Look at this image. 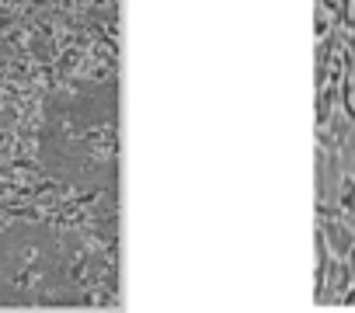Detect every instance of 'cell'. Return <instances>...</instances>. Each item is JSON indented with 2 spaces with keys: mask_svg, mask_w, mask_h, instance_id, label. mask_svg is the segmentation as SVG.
Listing matches in <instances>:
<instances>
[{
  "mask_svg": "<svg viewBox=\"0 0 355 313\" xmlns=\"http://www.w3.org/2000/svg\"><path fill=\"white\" fill-rule=\"evenodd\" d=\"M328 244L338 257H345L352 247H355V233L345 227V223H328Z\"/></svg>",
  "mask_w": 355,
  "mask_h": 313,
  "instance_id": "6da1fadb",
  "label": "cell"
}]
</instances>
